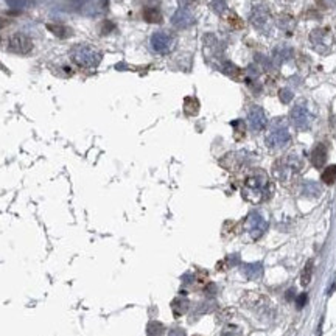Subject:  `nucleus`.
<instances>
[{
	"label": "nucleus",
	"instance_id": "nucleus-1",
	"mask_svg": "<svg viewBox=\"0 0 336 336\" xmlns=\"http://www.w3.org/2000/svg\"><path fill=\"white\" fill-rule=\"evenodd\" d=\"M271 193V186H269V178L265 171L255 170L251 176H247L243 187V195L247 201L254 204H259L261 201L268 199Z\"/></svg>",
	"mask_w": 336,
	"mask_h": 336
},
{
	"label": "nucleus",
	"instance_id": "nucleus-17",
	"mask_svg": "<svg viewBox=\"0 0 336 336\" xmlns=\"http://www.w3.org/2000/svg\"><path fill=\"white\" fill-rule=\"evenodd\" d=\"M311 276H313V261H307L305 268H303L302 274H300V285L302 286H307L311 280Z\"/></svg>",
	"mask_w": 336,
	"mask_h": 336
},
{
	"label": "nucleus",
	"instance_id": "nucleus-21",
	"mask_svg": "<svg viewBox=\"0 0 336 336\" xmlns=\"http://www.w3.org/2000/svg\"><path fill=\"white\" fill-rule=\"evenodd\" d=\"M210 8L217 14H223L224 11L227 10V3L224 2V0H213V2L210 3Z\"/></svg>",
	"mask_w": 336,
	"mask_h": 336
},
{
	"label": "nucleus",
	"instance_id": "nucleus-20",
	"mask_svg": "<svg viewBox=\"0 0 336 336\" xmlns=\"http://www.w3.org/2000/svg\"><path fill=\"white\" fill-rule=\"evenodd\" d=\"M279 25L282 27L285 31H291L293 27H294V20L291 16H288V14H283V16H280V19H279Z\"/></svg>",
	"mask_w": 336,
	"mask_h": 336
},
{
	"label": "nucleus",
	"instance_id": "nucleus-27",
	"mask_svg": "<svg viewBox=\"0 0 336 336\" xmlns=\"http://www.w3.org/2000/svg\"><path fill=\"white\" fill-rule=\"evenodd\" d=\"M170 336H186V333H184L181 329H174V330H171Z\"/></svg>",
	"mask_w": 336,
	"mask_h": 336
},
{
	"label": "nucleus",
	"instance_id": "nucleus-15",
	"mask_svg": "<svg viewBox=\"0 0 336 336\" xmlns=\"http://www.w3.org/2000/svg\"><path fill=\"white\" fill-rule=\"evenodd\" d=\"M143 19L149 23H161L162 22V14L156 6H147L143 10Z\"/></svg>",
	"mask_w": 336,
	"mask_h": 336
},
{
	"label": "nucleus",
	"instance_id": "nucleus-26",
	"mask_svg": "<svg viewBox=\"0 0 336 336\" xmlns=\"http://www.w3.org/2000/svg\"><path fill=\"white\" fill-rule=\"evenodd\" d=\"M198 2V0H179L181 6H186V8H190L191 5H195Z\"/></svg>",
	"mask_w": 336,
	"mask_h": 336
},
{
	"label": "nucleus",
	"instance_id": "nucleus-23",
	"mask_svg": "<svg viewBox=\"0 0 336 336\" xmlns=\"http://www.w3.org/2000/svg\"><path fill=\"white\" fill-rule=\"evenodd\" d=\"M162 332H164V327H162V324H159V322H151L149 327H148L149 336H159V335H162Z\"/></svg>",
	"mask_w": 336,
	"mask_h": 336
},
{
	"label": "nucleus",
	"instance_id": "nucleus-6",
	"mask_svg": "<svg viewBox=\"0 0 336 336\" xmlns=\"http://www.w3.org/2000/svg\"><path fill=\"white\" fill-rule=\"evenodd\" d=\"M310 41L313 44L315 50L319 53H329L333 47V36H332V31L329 28H316L311 31L310 35Z\"/></svg>",
	"mask_w": 336,
	"mask_h": 336
},
{
	"label": "nucleus",
	"instance_id": "nucleus-8",
	"mask_svg": "<svg viewBox=\"0 0 336 336\" xmlns=\"http://www.w3.org/2000/svg\"><path fill=\"white\" fill-rule=\"evenodd\" d=\"M5 47L13 53H19V55H27L33 49V42L31 39L23 35V33H14L6 39Z\"/></svg>",
	"mask_w": 336,
	"mask_h": 336
},
{
	"label": "nucleus",
	"instance_id": "nucleus-12",
	"mask_svg": "<svg viewBox=\"0 0 336 336\" xmlns=\"http://www.w3.org/2000/svg\"><path fill=\"white\" fill-rule=\"evenodd\" d=\"M251 22L257 28H263L269 22V11L265 6H255L251 13Z\"/></svg>",
	"mask_w": 336,
	"mask_h": 336
},
{
	"label": "nucleus",
	"instance_id": "nucleus-5",
	"mask_svg": "<svg viewBox=\"0 0 336 336\" xmlns=\"http://www.w3.org/2000/svg\"><path fill=\"white\" fill-rule=\"evenodd\" d=\"M149 47L157 55H168L174 50L176 37L168 31H156L149 39Z\"/></svg>",
	"mask_w": 336,
	"mask_h": 336
},
{
	"label": "nucleus",
	"instance_id": "nucleus-22",
	"mask_svg": "<svg viewBox=\"0 0 336 336\" xmlns=\"http://www.w3.org/2000/svg\"><path fill=\"white\" fill-rule=\"evenodd\" d=\"M303 195L305 196H317L319 195V187L315 182H307L305 188H303Z\"/></svg>",
	"mask_w": 336,
	"mask_h": 336
},
{
	"label": "nucleus",
	"instance_id": "nucleus-16",
	"mask_svg": "<svg viewBox=\"0 0 336 336\" xmlns=\"http://www.w3.org/2000/svg\"><path fill=\"white\" fill-rule=\"evenodd\" d=\"M184 109L188 115H196L198 114V109H199V101L193 97H188L184 101Z\"/></svg>",
	"mask_w": 336,
	"mask_h": 336
},
{
	"label": "nucleus",
	"instance_id": "nucleus-11",
	"mask_svg": "<svg viewBox=\"0 0 336 336\" xmlns=\"http://www.w3.org/2000/svg\"><path fill=\"white\" fill-rule=\"evenodd\" d=\"M247 120H249V125L254 131H261L263 128L266 126V115L260 106H252L247 112Z\"/></svg>",
	"mask_w": 336,
	"mask_h": 336
},
{
	"label": "nucleus",
	"instance_id": "nucleus-24",
	"mask_svg": "<svg viewBox=\"0 0 336 336\" xmlns=\"http://www.w3.org/2000/svg\"><path fill=\"white\" fill-rule=\"evenodd\" d=\"M307 300H308L307 293H302V294L298 296V298H296V305H298V308H303V307H305Z\"/></svg>",
	"mask_w": 336,
	"mask_h": 336
},
{
	"label": "nucleus",
	"instance_id": "nucleus-4",
	"mask_svg": "<svg viewBox=\"0 0 336 336\" xmlns=\"http://www.w3.org/2000/svg\"><path fill=\"white\" fill-rule=\"evenodd\" d=\"M302 168V162L299 161L296 156H286V157H282L277 164H274V173L277 178L282 181V182H286L290 181L293 176H296Z\"/></svg>",
	"mask_w": 336,
	"mask_h": 336
},
{
	"label": "nucleus",
	"instance_id": "nucleus-13",
	"mask_svg": "<svg viewBox=\"0 0 336 336\" xmlns=\"http://www.w3.org/2000/svg\"><path fill=\"white\" fill-rule=\"evenodd\" d=\"M327 161V148L322 143L315 147V149L311 151V164H313L316 168H322L325 165Z\"/></svg>",
	"mask_w": 336,
	"mask_h": 336
},
{
	"label": "nucleus",
	"instance_id": "nucleus-9",
	"mask_svg": "<svg viewBox=\"0 0 336 336\" xmlns=\"http://www.w3.org/2000/svg\"><path fill=\"white\" fill-rule=\"evenodd\" d=\"M290 120L294 128H298L300 131H305L310 128L311 125V120H313V115H311V112L308 111L307 106L303 105H298L291 109V114H290Z\"/></svg>",
	"mask_w": 336,
	"mask_h": 336
},
{
	"label": "nucleus",
	"instance_id": "nucleus-3",
	"mask_svg": "<svg viewBox=\"0 0 336 336\" xmlns=\"http://www.w3.org/2000/svg\"><path fill=\"white\" fill-rule=\"evenodd\" d=\"M291 140V135L288 132V126L283 122V118L274 120L271 125V130L266 135V145L271 149H282L285 148Z\"/></svg>",
	"mask_w": 336,
	"mask_h": 336
},
{
	"label": "nucleus",
	"instance_id": "nucleus-2",
	"mask_svg": "<svg viewBox=\"0 0 336 336\" xmlns=\"http://www.w3.org/2000/svg\"><path fill=\"white\" fill-rule=\"evenodd\" d=\"M70 58L78 67L81 69H95L101 62L103 55L93 45L79 44L75 45L70 52Z\"/></svg>",
	"mask_w": 336,
	"mask_h": 336
},
{
	"label": "nucleus",
	"instance_id": "nucleus-19",
	"mask_svg": "<svg viewBox=\"0 0 336 336\" xmlns=\"http://www.w3.org/2000/svg\"><path fill=\"white\" fill-rule=\"evenodd\" d=\"M47 28H49L52 33L58 37H69L72 35V30L69 27H64V25H53L52 23V25H49Z\"/></svg>",
	"mask_w": 336,
	"mask_h": 336
},
{
	"label": "nucleus",
	"instance_id": "nucleus-28",
	"mask_svg": "<svg viewBox=\"0 0 336 336\" xmlns=\"http://www.w3.org/2000/svg\"><path fill=\"white\" fill-rule=\"evenodd\" d=\"M70 2H74V3H76V5H81L84 0H70Z\"/></svg>",
	"mask_w": 336,
	"mask_h": 336
},
{
	"label": "nucleus",
	"instance_id": "nucleus-10",
	"mask_svg": "<svg viewBox=\"0 0 336 336\" xmlns=\"http://www.w3.org/2000/svg\"><path fill=\"white\" fill-rule=\"evenodd\" d=\"M195 22H196L195 14L191 13L190 8H186V6L178 8V10H176V13L171 16V23H173V27L179 28V30L190 28Z\"/></svg>",
	"mask_w": 336,
	"mask_h": 336
},
{
	"label": "nucleus",
	"instance_id": "nucleus-18",
	"mask_svg": "<svg viewBox=\"0 0 336 336\" xmlns=\"http://www.w3.org/2000/svg\"><path fill=\"white\" fill-rule=\"evenodd\" d=\"M322 181L327 184V186H332V184L336 182V165H330L327 167L324 173H322Z\"/></svg>",
	"mask_w": 336,
	"mask_h": 336
},
{
	"label": "nucleus",
	"instance_id": "nucleus-7",
	"mask_svg": "<svg viewBox=\"0 0 336 336\" xmlns=\"http://www.w3.org/2000/svg\"><path fill=\"white\" fill-rule=\"evenodd\" d=\"M266 227H268V223L259 212H251L247 215V218L244 221V229L252 240H259L265 234Z\"/></svg>",
	"mask_w": 336,
	"mask_h": 336
},
{
	"label": "nucleus",
	"instance_id": "nucleus-14",
	"mask_svg": "<svg viewBox=\"0 0 336 336\" xmlns=\"http://www.w3.org/2000/svg\"><path fill=\"white\" fill-rule=\"evenodd\" d=\"M243 273L246 277H249V279H260L263 276V265L260 261L257 263H247V265L243 266Z\"/></svg>",
	"mask_w": 336,
	"mask_h": 336
},
{
	"label": "nucleus",
	"instance_id": "nucleus-25",
	"mask_svg": "<svg viewBox=\"0 0 336 336\" xmlns=\"http://www.w3.org/2000/svg\"><path fill=\"white\" fill-rule=\"evenodd\" d=\"M293 98V93L288 92V91H280V100H282L283 103H288Z\"/></svg>",
	"mask_w": 336,
	"mask_h": 336
}]
</instances>
